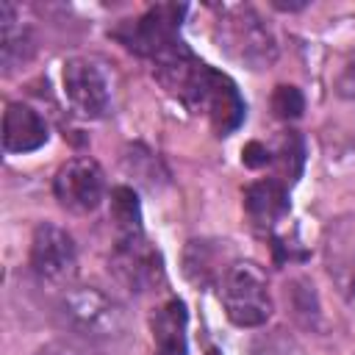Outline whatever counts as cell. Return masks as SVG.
<instances>
[{
	"mask_svg": "<svg viewBox=\"0 0 355 355\" xmlns=\"http://www.w3.org/2000/svg\"><path fill=\"white\" fill-rule=\"evenodd\" d=\"M75 263H78V252H75V241L72 236L53 225V222H42L33 230L31 239V266L42 280L50 283H64L75 275Z\"/></svg>",
	"mask_w": 355,
	"mask_h": 355,
	"instance_id": "obj_7",
	"label": "cell"
},
{
	"mask_svg": "<svg viewBox=\"0 0 355 355\" xmlns=\"http://www.w3.org/2000/svg\"><path fill=\"white\" fill-rule=\"evenodd\" d=\"M269 164L277 172L275 180H280L283 186L294 183L300 178L302 164H305V144H302L297 130H286L277 136V141L269 147Z\"/></svg>",
	"mask_w": 355,
	"mask_h": 355,
	"instance_id": "obj_16",
	"label": "cell"
},
{
	"mask_svg": "<svg viewBox=\"0 0 355 355\" xmlns=\"http://www.w3.org/2000/svg\"><path fill=\"white\" fill-rule=\"evenodd\" d=\"M61 80H64V94L75 114L86 119H100L108 114L111 92L97 64H92L89 58H69L64 64Z\"/></svg>",
	"mask_w": 355,
	"mask_h": 355,
	"instance_id": "obj_8",
	"label": "cell"
},
{
	"mask_svg": "<svg viewBox=\"0 0 355 355\" xmlns=\"http://www.w3.org/2000/svg\"><path fill=\"white\" fill-rule=\"evenodd\" d=\"M183 266L194 283L208 286V283H219L225 277V272L233 266V261H230L225 241H205L202 239V241H189L186 255H183Z\"/></svg>",
	"mask_w": 355,
	"mask_h": 355,
	"instance_id": "obj_14",
	"label": "cell"
},
{
	"mask_svg": "<svg viewBox=\"0 0 355 355\" xmlns=\"http://www.w3.org/2000/svg\"><path fill=\"white\" fill-rule=\"evenodd\" d=\"M111 272L130 291H150L164 280L161 255L144 241V236L116 239V247L111 255Z\"/></svg>",
	"mask_w": 355,
	"mask_h": 355,
	"instance_id": "obj_9",
	"label": "cell"
},
{
	"mask_svg": "<svg viewBox=\"0 0 355 355\" xmlns=\"http://www.w3.org/2000/svg\"><path fill=\"white\" fill-rule=\"evenodd\" d=\"M183 14H186V6H180V3L150 6L141 17L128 19L119 28H114V39H119L130 53L150 55L155 61L158 55H164L169 47H175L180 42L178 31H180Z\"/></svg>",
	"mask_w": 355,
	"mask_h": 355,
	"instance_id": "obj_3",
	"label": "cell"
},
{
	"mask_svg": "<svg viewBox=\"0 0 355 355\" xmlns=\"http://www.w3.org/2000/svg\"><path fill=\"white\" fill-rule=\"evenodd\" d=\"M208 75H211V67L202 64L183 42H178L175 47H169L164 55L155 58V78H158V83L169 94H175L180 103H186L191 111L200 108Z\"/></svg>",
	"mask_w": 355,
	"mask_h": 355,
	"instance_id": "obj_5",
	"label": "cell"
},
{
	"mask_svg": "<svg viewBox=\"0 0 355 355\" xmlns=\"http://www.w3.org/2000/svg\"><path fill=\"white\" fill-rule=\"evenodd\" d=\"M272 111L280 119H297L305 111V97L297 86H277L272 94Z\"/></svg>",
	"mask_w": 355,
	"mask_h": 355,
	"instance_id": "obj_20",
	"label": "cell"
},
{
	"mask_svg": "<svg viewBox=\"0 0 355 355\" xmlns=\"http://www.w3.org/2000/svg\"><path fill=\"white\" fill-rule=\"evenodd\" d=\"M53 191L61 208L72 214H92L105 197V175L97 161L72 158L55 172Z\"/></svg>",
	"mask_w": 355,
	"mask_h": 355,
	"instance_id": "obj_6",
	"label": "cell"
},
{
	"mask_svg": "<svg viewBox=\"0 0 355 355\" xmlns=\"http://www.w3.org/2000/svg\"><path fill=\"white\" fill-rule=\"evenodd\" d=\"M244 208L255 225L272 227L275 222H280L288 214V191L275 178L255 180L244 191Z\"/></svg>",
	"mask_w": 355,
	"mask_h": 355,
	"instance_id": "obj_13",
	"label": "cell"
},
{
	"mask_svg": "<svg viewBox=\"0 0 355 355\" xmlns=\"http://www.w3.org/2000/svg\"><path fill=\"white\" fill-rule=\"evenodd\" d=\"M47 141L44 119L25 103H8L3 114V147L8 153H31Z\"/></svg>",
	"mask_w": 355,
	"mask_h": 355,
	"instance_id": "obj_11",
	"label": "cell"
},
{
	"mask_svg": "<svg viewBox=\"0 0 355 355\" xmlns=\"http://www.w3.org/2000/svg\"><path fill=\"white\" fill-rule=\"evenodd\" d=\"M111 222L116 227V239H133L141 233V208L136 191L128 186H116L111 191Z\"/></svg>",
	"mask_w": 355,
	"mask_h": 355,
	"instance_id": "obj_17",
	"label": "cell"
},
{
	"mask_svg": "<svg viewBox=\"0 0 355 355\" xmlns=\"http://www.w3.org/2000/svg\"><path fill=\"white\" fill-rule=\"evenodd\" d=\"M64 319L89 338H116L125 333V311L97 288H75L64 297Z\"/></svg>",
	"mask_w": 355,
	"mask_h": 355,
	"instance_id": "obj_4",
	"label": "cell"
},
{
	"mask_svg": "<svg viewBox=\"0 0 355 355\" xmlns=\"http://www.w3.org/2000/svg\"><path fill=\"white\" fill-rule=\"evenodd\" d=\"M219 297L225 313L239 327H258L272 316V300L266 288V275L250 263H233L219 280Z\"/></svg>",
	"mask_w": 355,
	"mask_h": 355,
	"instance_id": "obj_2",
	"label": "cell"
},
{
	"mask_svg": "<svg viewBox=\"0 0 355 355\" xmlns=\"http://www.w3.org/2000/svg\"><path fill=\"white\" fill-rule=\"evenodd\" d=\"M197 111H205L211 128H214L219 136H227V133H233V130L241 125V119H244V100H241L236 83H233L227 75L211 69Z\"/></svg>",
	"mask_w": 355,
	"mask_h": 355,
	"instance_id": "obj_10",
	"label": "cell"
},
{
	"mask_svg": "<svg viewBox=\"0 0 355 355\" xmlns=\"http://www.w3.org/2000/svg\"><path fill=\"white\" fill-rule=\"evenodd\" d=\"M338 94L347 100H355V64H349L338 78Z\"/></svg>",
	"mask_w": 355,
	"mask_h": 355,
	"instance_id": "obj_22",
	"label": "cell"
},
{
	"mask_svg": "<svg viewBox=\"0 0 355 355\" xmlns=\"http://www.w3.org/2000/svg\"><path fill=\"white\" fill-rule=\"evenodd\" d=\"M122 164H125V172H128L136 183H141V186H147V189H155L158 180L166 178V172L161 169V161H158L147 147H141V144H130V147L125 150Z\"/></svg>",
	"mask_w": 355,
	"mask_h": 355,
	"instance_id": "obj_19",
	"label": "cell"
},
{
	"mask_svg": "<svg viewBox=\"0 0 355 355\" xmlns=\"http://www.w3.org/2000/svg\"><path fill=\"white\" fill-rule=\"evenodd\" d=\"M241 161H244L247 166H252V169L266 166V164H269V147L261 144V141H250V144L241 150Z\"/></svg>",
	"mask_w": 355,
	"mask_h": 355,
	"instance_id": "obj_21",
	"label": "cell"
},
{
	"mask_svg": "<svg viewBox=\"0 0 355 355\" xmlns=\"http://www.w3.org/2000/svg\"><path fill=\"white\" fill-rule=\"evenodd\" d=\"M3 17H0V61H3V69L6 72H11L14 67H22L28 58H31V53H33V39H31V33L22 28V25H17V11H14V6H8V3H3V11H0Z\"/></svg>",
	"mask_w": 355,
	"mask_h": 355,
	"instance_id": "obj_15",
	"label": "cell"
},
{
	"mask_svg": "<svg viewBox=\"0 0 355 355\" xmlns=\"http://www.w3.org/2000/svg\"><path fill=\"white\" fill-rule=\"evenodd\" d=\"M216 42L233 61L250 69H266L277 58V42L261 14L250 6H230L216 19Z\"/></svg>",
	"mask_w": 355,
	"mask_h": 355,
	"instance_id": "obj_1",
	"label": "cell"
},
{
	"mask_svg": "<svg viewBox=\"0 0 355 355\" xmlns=\"http://www.w3.org/2000/svg\"><path fill=\"white\" fill-rule=\"evenodd\" d=\"M186 324H189V313L178 297L161 302L150 319L155 355H186V347H189Z\"/></svg>",
	"mask_w": 355,
	"mask_h": 355,
	"instance_id": "obj_12",
	"label": "cell"
},
{
	"mask_svg": "<svg viewBox=\"0 0 355 355\" xmlns=\"http://www.w3.org/2000/svg\"><path fill=\"white\" fill-rule=\"evenodd\" d=\"M330 275L347 294H355V247L349 239L347 222L338 227V236L330 241Z\"/></svg>",
	"mask_w": 355,
	"mask_h": 355,
	"instance_id": "obj_18",
	"label": "cell"
}]
</instances>
